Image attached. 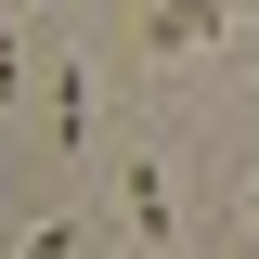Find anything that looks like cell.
Instances as JSON below:
<instances>
[{
  "instance_id": "cell-1",
  "label": "cell",
  "mask_w": 259,
  "mask_h": 259,
  "mask_svg": "<svg viewBox=\"0 0 259 259\" xmlns=\"http://www.w3.org/2000/svg\"><path fill=\"white\" fill-rule=\"evenodd\" d=\"M143 39L156 52H194V39H221V0H143Z\"/></svg>"
},
{
  "instance_id": "cell-2",
  "label": "cell",
  "mask_w": 259,
  "mask_h": 259,
  "mask_svg": "<svg viewBox=\"0 0 259 259\" xmlns=\"http://www.w3.org/2000/svg\"><path fill=\"white\" fill-rule=\"evenodd\" d=\"M117 194H130V233H143V246H168V168H156V156H130Z\"/></svg>"
},
{
  "instance_id": "cell-3",
  "label": "cell",
  "mask_w": 259,
  "mask_h": 259,
  "mask_svg": "<svg viewBox=\"0 0 259 259\" xmlns=\"http://www.w3.org/2000/svg\"><path fill=\"white\" fill-rule=\"evenodd\" d=\"M52 143H65V156H91V91H78V65L52 78Z\"/></svg>"
},
{
  "instance_id": "cell-4",
  "label": "cell",
  "mask_w": 259,
  "mask_h": 259,
  "mask_svg": "<svg viewBox=\"0 0 259 259\" xmlns=\"http://www.w3.org/2000/svg\"><path fill=\"white\" fill-rule=\"evenodd\" d=\"M65 246H78V233H65V221H39V233H26L13 259H65Z\"/></svg>"
},
{
  "instance_id": "cell-5",
  "label": "cell",
  "mask_w": 259,
  "mask_h": 259,
  "mask_svg": "<svg viewBox=\"0 0 259 259\" xmlns=\"http://www.w3.org/2000/svg\"><path fill=\"white\" fill-rule=\"evenodd\" d=\"M13 78H26V65H13V26H0V104H13Z\"/></svg>"
},
{
  "instance_id": "cell-6",
  "label": "cell",
  "mask_w": 259,
  "mask_h": 259,
  "mask_svg": "<svg viewBox=\"0 0 259 259\" xmlns=\"http://www.w3.org/2000/svg\"><path fill=\"white\" fill-rule=\"evenodd\" d=\"M246 233H259V182H246Z\"/></svg>"
}]
</instances>
